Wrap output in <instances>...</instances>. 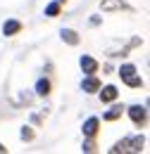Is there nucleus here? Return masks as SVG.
Instances as JSON below:
<instances>
[{"label": "nucleus", "mask_w": 150, "mask_h": 154, "mask_svg": "<svg viewBox=\"0 0 150 154\" xmlns=\"http://www.w3.org/2000/svg\"><path fill=\"white\" fill-rule=\"evenodd\" d=\"M126 112H129V116H131V121L136 123V126H145V121H148V109H145V107L131 104Z\"/></svg>", "instance_id": "1"}, {"label": "nucleus", "mask_w": 150, "mask_h": 154, "mask_svg": "<svg viewBox=\"0 0 150 154\" xmlns=\"http://www.w3.org/2000/svg\"><path fill=\"white\" fill-rule=\"evenodd\" d=\"M100 10L103 12H122V10H131L129 7V2H124V0H103L100 2Z\"/></svg>", "instance_id": "2"}, {"label": "nucleus", "mask_w": 150, "mask_h": 154, "mask_svg": "<svg viewBox=\"0 0 150 154\" xmlns=\"http://www.w3.org/2000/svg\"><path fill=\"white\" fill-rule=\"evenodd\" d=\"M81 90H83V93H98V90H100V81H98L93 74H88V78L81 81Z\"/></svg>", "instance_id": "3"}, {"label": "nucleus", "mask_w": 150, "mask_h": 154, "mask_svg": "<svg viewBox=\"0 0 150 154\" xmlns=\"http://www.w3.org/2000/svg\"><path fill=\"white\" fill-rule=\"evenodd\" d=\"M19 31H21V21L17 19H7L2 24V36H17Z\"/></svg>", "instance_id": "4"}, {"label": "nucleus", "mask_w": 150, "mask_h": 154, "mask_svg": "<svg viewBox=\"0 0 150 154\" xmlns=\"http://www.w3.org/2000/svg\"><path fill=\"white\" fill-rule=\"evenodd\" d=\"M79 64H81L83 74H95V71H98V62H95L93 57H88V55H83V57L79 59Z\"/></svg>", "instance_id": "5"}, {"label": "nucleus", "mask_w": 150, "mask_h": 154, "mask_svg": "<svg viewBox=\"0 0 150 154\" xmlns=\"http://www.w3.org/2000/svg\"><path fill=\"white\" fill-rule=\"evenodd\" d=\"M60 38L64 40L67 45H79V40H81L74 29H62V31H60Z\"/></svg>", "instance_id": "6"}, {"label": "nucleus", "mask_w": 150, "mask_h": 154, "mask_svg": "<svg viewBox=\"0 0 150 154\" xmlns=\"http://www.w3.org/2000/svg\"><path fill=\"white\" fill-rule=\"evenodd\" d=\"M98 126H100V121H98L95 116L86 119V123H83V135H86V137H93V135L98 133Z\"/></svg>", "instance_id": "7"}, {"label": "nucleus", "mask_w": 150, "mask_h": 154, "mask_svg": "<svg viewBox=\"0 0 150 154\" xmlns=\"http://www.w3.org/2000/svg\"><path fill=\"white\" fill-rule=\"evenodd\" d=\"M126 145H129V152H141V149H143V145H145V135L126 137Z\"/></svg>", "instance_id": "8"}, {"label": "nucleus", "mask_w": 150, "mask_h": 154, "mask_svg": "<svg viewBox=\"0 0 150 154\" xmlns=\"http://www.w3.org/2000/svg\"><path fill=\"white\" fill-rule=\"evenodd\" d=\"M117 97H119V90H117L114 85H105V88L100 90V100H103V102H114Z\"/></svg>", "instance_id": "9"}, {"label": "nucleus", "mask_w": 150, "mask_h": 154, "mask_svg": "<svg viewBox=\"0 0 150 154\" xmlns=\"http://www.w3.org/2000/svg\"><path fill=\"white\" fill-rule=\"evenodd\" d=\"M48 93H50V81H48V78H38V83H36V95L45 97Z\"/></svg>", "instance_id": "10"}, {"label": "nucleus", "mask_w": 150, "mask_h": 154, "mask_svg": "<svg viewBox=\"0 0 150 154\" xmlns=\"http://www.w3.org/2000/svg\"><path fill=\"white\" fill-rule=\"evenodd\" d=\"M136 74V66L133 64H122L119 66V76H122V81H126L129 76H133Z\"/></svg>", "instance_id": "11"}, {"label": "nucleus", "mask_w": 150, "mask_h": 154, "mask_svg": "<svg viewBox=\"0 0 150 154\" xmlns=\"http://www.w3.org/2000/svg\"><path fill=\"white\" fill-rule=\"evenodd\" d=\"M119 152H129V145H126V137L119 140L114 147H110V154H119Z\"/></svg>", "instance_id": "12"}, {"label": "nucleus", "mask_w": 150, "mask_h": 154, "mask_svg": "<svg viewBox=\"0 0 150 154\" xmlns=\"http://www.w3.org/2000/svg\"><path fill=\"white\" fill-rule=\"evenodd\" d=\"M122 109H124V107H112V109L105 114V121H117V119L122 116Z\"/></svg>", "instance_id": "13"}, {"label": "nucleus", "mask_w": 150, "mask_h": 154, "mask_svg": "<svg viewBox=\"0 0 150 154\" xmlns=\"http://www.w3.org/2000/svg\"><path fill=\"white\" fill-rule=\"evenodd\" d=\"M124 83H126L129 88H141V85H143V78H141V76H136V74H133V76H129V78H126V81H124Z\"/></svg>", "instance_id": "14"}, {"label": "nucleus", "mask_w": 150, "mask_h": 154, "mask_svg": "<svg viewBox=\"0 0 150 154\" xmlns=\"http://www.w3.org/2000/svg\"><path fill=\"white\" fill-rule=\"evenodd\" d=\"M45 14H48V17H57V14H60V2H57V0L45 7Z\"/></svg>", "instance_id": "15"}, {"label": "nucleus", "mask_w": 150, "mask_h": 154, "mask_svg": "<svg viewBox=\"0 0 150 154\" xmlns=\"http://www.w3.org/2000/svg\"><path fill=\"white\" fill-rule=\"evenodd\" d=\"M21 140H34V131H31V128H29V126H24V128H21Z\"/></svg>", "instance_id": "16"}, {"label": "nucleus", "mask_w": 150, "mask_h": 154, "mask_svg": "<svg viewBox=\"0 0 150 154\" xmlns=\"http://www.w3.org/2000/svg\"><path fill=\"white\" fill-rule=\"evenodd\" d=\"M93 149H95V145H93V142H91V140H88V142L83 145V152H93Z\"/></svg>", "instance_id": "17"}, {"label": "nucleus", "mask_w": 150, "mask_h": 154, "mask_svg": "<svg viewBox=\"0 0 150 154\" xmlns=\"http://www.w3.org/2000/svg\"><path fill=\"white\" fill-rule=\"evenodd\" d=\"M0 152H7V147H2V145H0Z\"/></svg>", "instance_id": "18"}, {"label": "nucleus", "mask_w": 150, "mask_h": 154, "mask_svg": "<svg viewBox=\"0 0 150 154\" xmlns=\"http://www.w3.org/2000/svg\"><path fill=\"white\" fill-rule=\"evenodd\" d=\"M57 2H67V0H57Z\"/></svg>", "instance_id": "19"}]
</instances>
